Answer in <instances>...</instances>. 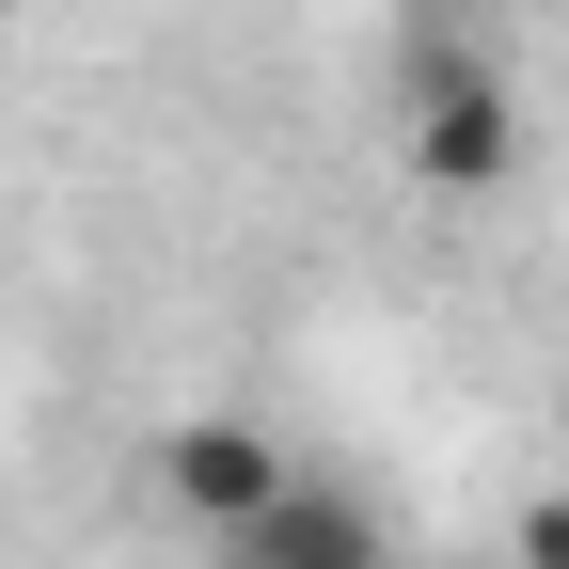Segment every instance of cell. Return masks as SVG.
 <instances>
[{
  "mask_svg": "<svg viewBox=\"0 0 569 569\" xmlns=\"http://www.w3.org/2000/svg\"><path fill=\"white\" fill-rule=\"evenodd\" d=\"M411 174L443 190V206H490L522 174V111H507V80H490L475 48H427L411 63Z\"/></svg>",
  "mask_w": 569,
  "mask_h": 569,
  "instance_id": "6da1fadb",
  "label": "cell"
},
{
  "mask_svg": "<svg viewBox=\"0 0 569 569\" xmlns=\"http://www.w3.org/2000/svg\"><path fill=\"white\" fill-rule=\"evenodd\" d=\"M284 490H301V475H284V427H253V411H190L159 443V507L206 522V538H253Z\"/></svg>",
  "mask_w": 569,
  "mask_h": 569,
  "instance_id": "7a4b0ae2",
  "label": "cell"
},
{
  "mask_svg": "<svg viewBox=\"0 0 569 569\" xmlns=\"http://www.w3.org/2000/svg\"><path fill=\"white\" fill-rule=\"evenodd\" d=\"M222 553H238V569H380V522L348 507V490H317V475H301V490H284L253 538H222Z\"/></svg>",
  "mask_w": 569,
  "mask_h": 569,
  "instance_id": "3957f363",
  "label": "cell"
},
{
  "mask_svg": "<svg viewBox=\"0 0 569 569\" xmlns=\"http://www.w3.org/2000/svg\"><path fill=\"white\" fill-rule=\"evenodd\" d=\"M522 569H569V507H522Z\"/></svg>",
  "mask_w": 569,
  "mask_h": 569,
  "instance_id": "277c9868",
  "label": "cell"
}]
</instances>
